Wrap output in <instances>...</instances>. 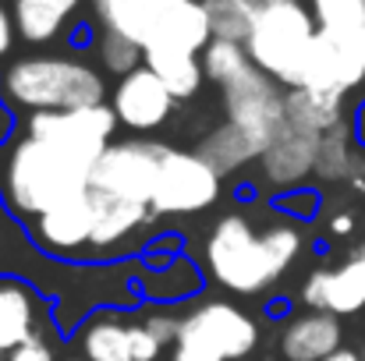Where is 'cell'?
<instances>
[{
  "instance_id": "cb8c5ba5",
  "label": "cell",
  "mask_w": 365,
  "mask_h": 361,
  "mask_svg": "<svg viewBox=\"0 0 365 361\" xmlns=\"http://www.w3.org/2000/svg\"><path fill=\"white\" fill-rule=\"evenodd\" d=\"M213 39H231V43H248L252 25H255V11L248 0H202Z\"/></svg>"
},
{
  "instance_id": "44dd1931",
  "label": "cell",
  "mask_w": 365,
  "mask_h": 361,
  "mask_svg": "<svg viewBox=\"0 0 365 361\" xmlns=\"http://www.w3.org/2000/svg\"><path fill=\"white\" fill-rule=\"evenodd\" d=\"M32 337V298L25 287L4 280L0 283V355L14 351Z\"/></svg>"
},
{
  "instance_id": "484cf974",
  "label": "cell",
  "mask_w": 365,
  "mask_h": 361,
  "mask_svg": "<svg viewBox=\"0 0 365 361\" xmlns=\"http://www.w3.org/2000/svg\"><path fill=\"white\" fill-rule=\"evenodd\" d=\"M309 11L316 25L334 36L365 28V0H309Z\"/></svg>"
},
{
  "instance_id": "4316f807",
  "label": "cell",
  "mask_w": 365,
  "mask_h": 361,
  "mask_svg": "<svg viewBox=\"0 0 365 361\" xmlns=\"http://www.w3.org/2000/svg\"><path fill=\"white\" fill-rule=\"evenodd\" d=\"M316 170H319L323 177H348V174H355L351 156H348V135H344L341 127H334L330 135H323Z\"/></svg>"
},
{
  "instance_id": "5b68a950",
  "label": "cell",
  "mask_w": 365,
  "mask_h": 361,
  "mask_svg": "<svg viewBox=\"0 0 365 361\" xmlns=\"http://www.w3.org/2000/svg\"><path fill=\"white\" fill-rule=\"evenodd\" d=\"M316 32L319 25L302 0H280L259 11L245 50L262 75H269L273 82H284L287 89H298Z\"/></svg>"
},
{
  "instance_id": "1f68e13d",
  "label": "cell",
  "mask_w": 365,
  "mask_h": 361,
  "mask_svg": "<svg viewBox=\"0 0 365 361\" xmlns=\"http://www.w3.org/2000/svg\"><path fill=\"white\" fill-rule=\"evenodd\" d=\"M351 227H355L351 213H341V216H334V234H351Z\"/></svg>"
},
{
  "instance_id": "5bb4252c",
  "label": "cell",
  "mask_w": 365,
  "mask_h": 361,
  "mask_svg": "<svg viewBox=\"0 0 365 361\" xmlns=\"http://www.w3.org/2000/svg\"><path fill=\"white\" fill-rule=\"evenodd\" d=\"M319 145H323L319 135H309V131H298V127L284 124V131H280V135L269 142V149L262 152L266 177H269L273 184H298L305 174L316 170Z\"/></svg>"
},
{
  "instance_id": "e0dca14e",
  "label": "cell",
  "mask_w": 365,
  "mask_h": 361,
  "mask_svg": "<svg viewBox=\"0 0 365 361\" xmlns=\"http://www.w3.org/2000/svg\"><path fill=\"white\" fill-rule=\"evenodd\" d=\"M145 68L167 85V93L174 100H188L199 93L206 71L202 61L192 50H174V46H160V50H145Z\"/></svg>"
},
{
  "instance_id": "7c38bea8",
  "label": "cell",
  "mask_w": 365,
  "mask_h": 361,
  "mask_svg": "<svg viewBox=\"0 0 365 361\" xmlns=\"http://www.w3.org/2000/svg\"><path fill=\"white\" fill-rule=\"evenodd\" d=\"M110 107H114V114H118V120H121L124 127H131V131H153V127H160L167 120L170 107H174V96L142 64V68H135L131 75H124L121 82H118Z\"/></svg>"
},
{
  "instance_id": "603a6c76",
  "label": "cell",
  "mask_w": 365,
  "mask_h": 361,
  "mask_svg": "<svg viewBox=\"0 0 365 361\" xmlns=\"http://www.w3.org/2000/svg\"><path fill=\"white\" fill-rule=\"evenodd\" d=\"M199 156H202L210 167H217V174H224V170H235L238 163L252 159V156H262V152H259V145H255L252 138H245L235 124H224V127H217V131L202 142V152H199Z\"/></svg>"
},
{
  "instance_id": "d6a6232c",
  "label": "cell",
  "mask_w": 365,
  "mask_h": 361,
  "mask_svg": "<svg viewBox=\"0 0 365 361\" xmlns=\"http://www.w3.org/2000/svg\"><path fill=\"white\" fill-rule=\"evenodd\" d=\"M351 181H355V188H362V192H365V163H359V167H355Z\"/></svg>"
},
{
  "instance_id": "d6986e66",
  "label": "cell",
  "mask_w": 365,
  "mask_h": 361,
  "mask_svg": "<svg viewBox=\"0 0 365 361\" xmlns=\"http://www.w3.org/2000/svg\"><path fill=\"white\" fill-rule=\"evenodd\" d=\"M149 206L128 202V199H114L103 192H93V241L96 248H107L114 241L128 238L138 224H145Z\"/></svg>"
},
{
  "instance_id": "277c9868",
  "label": "cell",
  "mask_w": 365,
  "mask_h": 361,
  "mask_svg": "<svg viewBox=\"0 0 365 361\" xmlns=\"http://www.w3.org/2000/svg\"><path fill=\"white\" fill-rule=\"evenodd\" d=\"M93 188V167L71 159L50 142L25 138L7 167V195L14 209L43 216Z\"/></svg>"
},
{
  "instance_id": "4fadbf2b",
  "label": "cell",
  "mask_w": 365,
  "mask_h": 361,
  "mask_svg": "<svg viewBox=\"0 0 365 361\" xmlns=\"http://www.w3.org/2000/svg\"><path fill=\"white\" fill-rule=\"evenodd\" d=\"M305 301L316 312L351 315L365 308V251H359L341 269H319L305 283Z\"/></svg>"
},
{
  "instance_id": "74e56055",
  "label": "cell",
  "mask_w": 365,
  "mask_h": 361,
  "mask_svg": "<svg viewBox=\"0 0 365 361\" xmlns=\"http://www.w3.org/2000/svg\"><path fill=\"white\" fill-rule=\"evenodd\" d=\"M362 361H365V358H362Z\"/></svg>"
},
{
  "instance_id": "30bf717a",
  "label": "cell",
  "mask_w": 365,
  "mask_h": 361,
  "mask_svg": "<svg viewBox=\"0 0 365 361\" xmlns=\"http://www.w3.org/2000/svg\"><path fill=\"white\" fill-rule=\"evenodd\" d=\"M365 82V28L359 32H316L305 68H302V85L298 89H316V93H337L344 96L348 89Z\"/></svg>"
},
{
  "instance_id": "83f0119b",
  "label": "cell",
  "mask_w": 365,
  "mask_h": 361,
  "mask_svg": "<svg viewBox=\"0 0 365 361\" xmlns=\"http://www.w3.org/2000/svg\"><path fill=\"white\" fill-rule=\"evenodd\" d=\"M100 57H103V64L114 71V75H131L135 68H138V61H145V53H142V46H135L131 39H124V36H114V32H107L103 36V43H100Z\"/></svg>"
},
{
  "instance_id": "d590c367",
  "label": "cell",
  "mask_w": 365,
  "mask_h": 361,
  "mask_svg": "<svg viewBox=\"0 0 365 361\" xmlns=\"http://www.w3.org/2000/svg\"><path fill=\"white\" fill-rule=\"evenodd\" d=\"M359 135H362V138H365V107H362V110H359Z\"/></svg>"
},
{
  "instance_id": "8d00e7d4",
  "label": "cell",
  "mask_w": 365,
  "mask_h": 361,
  "mask_svg": "<svg viewBox=\"0 0 365 361\" xmlns=\"http://www.w3.org/2000/svg\"><path fill=\"white\" fill-rule=\"evenodd\" d=\"M362 251H365V248H362Z\"/></svg>"
},
{
  "instance_id": "836d02e7",
  "label": "cell",
  "mask_w": 365,
  "mask_h": 361,
  "mask_svg": "<svg viewBox=\"0 0 365 361\" xmlns=\"http://www.w3.org/2000/svg\"><path fill=\"white\" fill-rule=\"evenodd\" d=\"M327 361H362V358H359L355 351H337V355H330Z\"/></svg>"
},
{
  "instance_id": "d4e9b609",
  "label": "cell",
  "mask_w": 365,
  "mask_h": 361,
  "mask_svg": "<svg viewBox=\"0 0 365 361\" xmlns=\"http://www.w3.org/2000/svg\"><path fill=\"white\" fill-rule=\"evenodd\" d=\"M252 68V57L245 50V43H231V39H213L206 50H202V71L206 78H213L220 89L227 82H235L238 75H245Z\"/></svg>"
},
{
  "instance_id": "9a60e30c",
  "label": "cell",
  "mask_w": 365,
  "mask_h": 361,
  "mask_svg": "<svg viewBox=\"0 0 365 361\" xmlns=\"http://www.w3.org/2000/svg\"><path fill=\"white\" fill-rule=\"evenodd\" d=\"M280 351L287 361H327L341 351V323L334 312H312L294 319L280 333Z\"/></svg>"
},
{
  "instance_id": "7a4b0ae2",
  "label": "cell",
  "mask_w": 365,
  "mask_h": 361,
  "mask_svg": "<svg viewBox=\"0 0 365 361\" xmlns=\"http://www.w3.org/2000/svg\"><path fill=\"white\" fill-rule=\"evenodd\" d=\"M96 14L107 32L131 39L142 53L160 46L202 53L213 43L202 0H96Z\"/></svg>"
},
{
  "instance_id": "8992f818",
  "label": "cell",
  "mask_w": 365,
  "mask_h": 361,
  "mask_svg": "<svg viewBox=\"0 0 365 361\" xmlns=\"http://www.w3.org/2000/svg\"><path fill=\"white\" fill-rule=\"evenodd\" d=\"M255 323L235 305L213 301L195 308L178 333L174 361H238L255 347Z\"/></svg>"
},
{
  "instance_id": "6da1fadb",
  "label": "cell",
  "mask_w": 365,
  "mask_h": 361,
  "mask_svg": "<svg viewBox=\"0 0 365 361\" xmlns=\"http://www.w3.org/2000/svg\"><path fill=\"white\" fill-rule=\"evenodd\" d=\"M302 238L291 227H273L262 238L242 216H224L206 241L210 273L235 294H255L269 287L298 255Z\"/></svg>"
},
{
  "instance_id": "f546056e",
  "label": "cell",
  "mask_w": 365,
  "mask_h": 361,
  "mask_svg": "<svg viewBox=\"0 0 365 361\" xmlns=\"http://www.w3.org/2000/svg\"><path fill=\"white\" fill-rule=\"evenodd\" d=\"M145 330H149L160 344H170V340L178 344V333H181V326H178L174 319H167V315H153V319L145 323Z\"/></svg>"
},
{
  "instance_id": "2e32d148",
  "label": "cell",
  "mask_w": 365,
  "mask_h": 361,
  "mask_svg": "<svg viewBox=\"0 0 365 361\" xmlns=\"http://www.w3.org/2000/svg\"><path fill=\"white\" fill-rule=\"evenodd\" d=\"M39 241L53 251H75L93 241V188L39 216Z\"/></svg>"
},
{
  "instance_id": "e575fe53",
  "label": "cell",
  "mask_w": 365,
  "mask_h": 361,
  "mask_svg": "<svg viewBox=\"0 0 365 361\" xmlns=\"http://www.w3.org/2000/svg\"><path fill=\"white\" fill-rule=\"evenodd\" d=\"M252 4V11L259 14V11H266V7H273V4H280V0H248Z\"/></svg>"
},
{
  "instance_id": "7402d4cb",
  "label": "cell",
  "mask_w": 365,
  "mask_h": 361,
  "mask_svg": "<svg viewBox=\"0 0 365 361\" xmlns=\"http://www.w3.org/2000/svg\"><path fill=\"white\" fill-rule=\"evenodd\" d=\"M82 347L89 361H135V326L118 319H96L82 333Z\"/></svg>"
},
{
  "instance_id": "4dcf8cb0",
  "label": "cell",
  "mask_w": 365,
  "mask_h": 361,
  "mask_svg": "<svg viewBox=\"0 0 365 361\" xmlns=\"http://www.w3.org/2000/svg\"><path fill=\"white\" fill-rule=\"evenodd\" d=\"M14 14H7L4 7H0V57L11 50V43H14Z\"/></svg>"
},
{
  "instance_id": "ba28073f",
  "label": "cell",
  "mask_w": 365,
  "mask_h": 361,
  "mask_svg": "<svg viewBox=\"0 0 365 361\" xmlns=\"http://www.w3.org/2000/svg\"><path fill=\"white\" fill-rule=\"evenodd\" d=\"M118 127L114 107H82V110H50L29 117V138L50 142L71 159L96 167V159L110 149V135Z\"/></svg>"
},
{
  "instance_id": "ac0fdd59",
  "label": "cell",
  "mask_w": 365,
  "mask_h": 361,
  "mask_svg": "<svg viewBox=\"0 0 365 361\" xmlns=\"http://www.w3.org/2000/svg\"><path fill=\"white\" fill-rule=\"evenodd\" d=\"M341 100L337 93H316V89H291L284 96L287 107V124L309 135H330L334 127H341Z\"/></svg>"
},
{
  "instance_id": "8fae6325",
  "label": "cell",
  "mask_w": 365,
  "mask_h": 361,
  "mask_svg": "<svg viewBox=\"0 0 365 361\" xmlns=\"http://www.w3.org/2000/svg\"><path fill=\"white\" fill-rule=\"evenodd\" d=\"M220 195V174L199 152L167 149L160 167V184L153 195L156 213H199Z\"/></svg>"
},
{
  "instance_id": "3957f363",
  "label": "cell",
  "mask_w": 365,
  "mask_h": 361,
  "mask_svg": "<svg viewBox=\"0 0 365 361\" xmlns=\"http://www.w3.org/2000/svg\"><path fill=\"white\" fill-rule=\"evenodd\" d=\"M4 96L32 114H50V110H82V107H100L107 96L103 78L68 57H25L4 71Z\"/></svg>"
},
{
  "instance_id": "52a82bcc",
  "label": "cell",
  "mask_w": 365,
  "mask_h": 361,
  "mask_svg": "<svg viewBox=\"0 0 365 361\" xmlns=\"http://www.w3.org/2000/svg\"><path fill=\"white\" fill-rule=\"evenodd\" d=\"M163 156H167V145H156V142H145V138L110 145L93 167V192L128 199V202L153 209Z\"/></svg>"
},
{
  "instance_id": "f1b7e54d",
  "label": "cell",
  "mask_w": 365,
  "mask_h": 361,
  "mask_svg": "<svg viewBox=\"0 0 365 361\" xmlns=\"http://www.w3.org/2000/svg\"><path fill=\"white\" fill-rule=\"evenodd\" d=\"M11 361H53V351H50V344L39 333H32L25 344H18L11 351Z\"/></svg>"
},
{
  "instance_id": "9c48e42d",
  "label": "cell",
  "mask_w": 365,
  "mask_h": 361,
  "mask_svg": "<svg viewBox=\"0 0 365 361\" xmlns=\"http://www.w3.org/2000/svg\"><path fill=\"white\" fill-rule=\"evenodd\" d=\"M224 107H227V117H231L227 124H235L245 138H252L259 145V152H266L269 142L287 124V107H284L280 89L255 64L245 75H238L235 82L224 85Z\"/></svg>"
},
{
  "instance_id": "ffe728a7",
  "label": "cell",
  "mask_w": 365,
  "mask_h": 361,
  "mask_svg": "<svg viewBox=\"0 0 365 361\" xmlns=\"http://www.w3.org/2000/svg\"><path fill=\"white\" fill-rule=\"evenodd\" d=\"M82 0H14V28L25 43H50Z\"/></svg>"
}]
</instances>
